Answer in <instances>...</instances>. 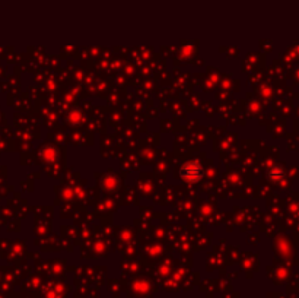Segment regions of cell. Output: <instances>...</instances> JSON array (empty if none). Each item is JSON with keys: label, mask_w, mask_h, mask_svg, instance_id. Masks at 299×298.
<instances>
[{"label": "cell", "mask_w": 299, "mask_h": 298, "mask_svg": "<svg viewBox=\"0 0 299 298\" xmlns=\"http://www.w3.org/2000/svg\"><path fill=\"white\" fill-rule=\"evenodd\" d=\"M201 177H203V168L199 162L191 161V162H187L183 165V168H181V179L183 180L194 183V181H199Z\"/></svg>", "instance_id": "obj_1"}]
</instances>
